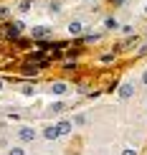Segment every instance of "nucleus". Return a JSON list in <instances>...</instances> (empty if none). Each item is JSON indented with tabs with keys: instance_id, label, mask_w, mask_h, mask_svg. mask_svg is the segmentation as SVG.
<instances>
[{
	"instance_id": "obj_1",
	"label": "nucleus",
	"mask_w": 147,
	"mask_h": 155,
	"mask_svg": "<svg viewBox=\"0 0 147 155\" xmlns=\"http://www.w3.org/2000/svg\"><path fill=\"white\" fill-rule=\"evenodd\" d=\"M69 31H71V33H81V23H71V28H69Z\"/></svg>"
},
{
	"instance_id": "obj_2",
	"label": "nucleus",
	"mask_w": 147,
	"mask_h": 155,
	"mask_svg": "<svg viewBox=\"0 0 147 155\" xmlns=\"http://www.w3.org/2000/svg\"><path fill=\"white\" fill-rule=\"evenodd\" d=\"M132 94V87H129V84H124V87H122V97H129Z\"/></svg>"
},
{
	"instance_id": "obj_3",
	"label": "nucleus",
	"mask_w": 147,
	"mask_h": 155,
	"mask_svg": "<svg viewBox=\"0 0 147 155\" xmlns=\"http://www.w3.org/2000/svg\"><path fill=\"white\" fill-rule=\"evenodd\" d=\"M69 127H71L69 122H61V125H59V132H69Z\"/></svg>"
},
{
	"instance_id": "obj_4",
	"label": "nucleus",
	"mask_w": 147,
	"mask_h": 155,
	"mask_svg": "<svg viewBox=\"0 0 147 155\" xmlns=\"http://www.w3.org/2000/svg\"><path fill=\"white\" fill-rule=\"evenodd\" d=\"M124 155H135V150H132V147H127V150H124Z\"/></svg>"
},
{
	"instance_id": "obj_5",
	"label": "nucleus",
	"mask_w": 147,
	"mask_h": 155,
	"mask_svg": "<svg viewBox=\"0 0 147 155\" xmlns=\"http://www.w3.org/2000/svg\"><path fill=\"white\" fill-rule=\"evenodd\" d=\"M145 84H147V74H145Z\"/></svg>"
}]
</instances>
